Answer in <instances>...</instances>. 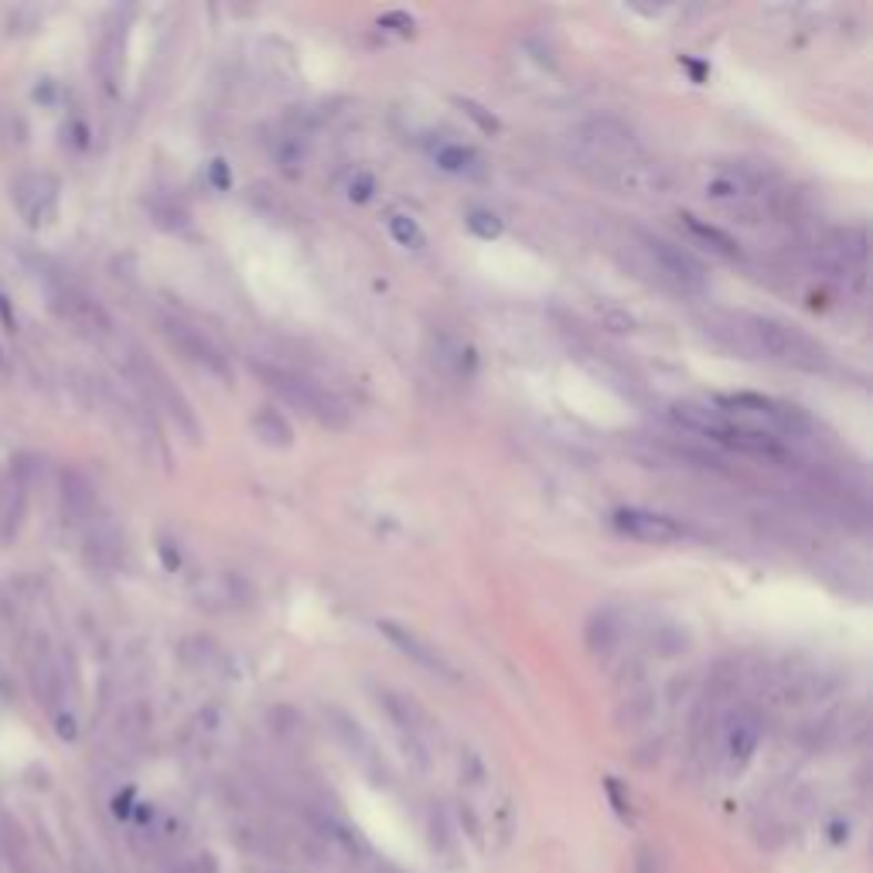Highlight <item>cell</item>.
Masks as SVG:
<instances>
[{
  "mask_svg": "<svg viewBox=\"0 0 873 873\" xmlns=\"http://www.w3.org/2000/svg\"><path fill=\"white\" fill-rule=\"evenodd\" d=\"M434 161L447 174H478L481 171V154L475 148L457 144V141H440L434 148Z\"/></svg>",
  "mask_w": 873,
  "mask_h": 873,
  "instance_id": "d6986e66",
  "label": "cell"
},
{
  "mask_svg": "<svg viewBox=\"0 0 873 873\" xmlns=\"http://www.w3.org/2000/svg\"><path fill=\"white\" fill-rule=\"evenodd\" d=\"M52 720H55V730H59V738H62V741H75V733H79V727H75V717H72L69 710L55 713Z\"/></svg>",
  "mask_w": 873,
  "mask_h": 873,
  "instance_id": "f1b7e54d",
  "label": "cell"
},
{
  "mask_svg": "<svg viewBox=\"0 0 873 873\" xmlns=\"http://www.w3.org/2000/svg\"><path fill=\"white\" fill-rule=\"evenodd\" d=\"M713 332L744 355L768 358L778 365H795V369H822L825 365V348L809 338L802 328L789 325L778 317H761V314H727L723 325H713Z\"/></svg>",
  "mask_w": 873,
  "mask_h": 873,
  "instance_id": "6da1fadb",
  "label": "cell"
},
{
  "mask_svg": "<svg viewBox=\"0 0 873 873\" xmlns=\"http://www.w3.org/2000/svg\"><path fill=\"white\" fill-rule=\"evenodd\" d=\"M328 720H332V730L338 733V741L345 744V751L373 774V781H386L389 778V771H386V764L379 761V754H376V748H373V741L365 738V730L352 720V717H345L342 710H328Z\"/></svg>",
  "mask_w": 873,
  "mask_h": 873,
  "instance_id": "4fadbf2b",
  "label": "cell"
},
{
  "mask_svg": "<svg viewBox=\"0 0 873 873\" xmlns=\"http://www.w3.org/2000/svg\"><path fill=\"white\" fill-rule=\"evenodd\" d=\"M761 744V720L754 713H733L727 720V730H723V754H727V764L733 771L748 768V761L754 758Z\"/></svg>",
  "mask_w": 873,
  "mask_h": 873,
  "instance_id": "2e32d148",
  "label": "cell"
},
{
  "mask_svg": "<svg viewBox=\"0 0 873 873\" xmlns=\"http://www.w3.org/2000/svg\"><path fill=\"white\" fill-rule=\"evenodd\" d=\"M730 427H738L744 434H754V437H768V440H778L781 437H795L799 430L809 427L805 413L799 406H789V403H778L771 396H758V393H738V396H720V399H710Z\"/></svg>",
  "mask_w": 873,
  "mask_h": 873,
  "instance_id": "3957f363",
  "label": "cell"
},
{
  "mask_svg": "<svg viewBox=\"0 0 873 873\" xmlns=\"http://www.w3.org/2000/svg\"><path fill=\"white\" fill-rule=\"evenodd\" d=\"M49 304L75 335H82L89 342L106 345L116 335L113 317L106 314V307L89 297L85 291H79L75 284H65V281L49 284Z\"/></svg>",
  "mask_w": 873,
  "mask_h": 873,
  "instance_id": "8992f818",
  "label": "cell"
},
{
  "mask_svg": "<svg viewBox=\"0 0 873 873\" xmlns=\"http://www.w3.org/2000/svg\"><path fill=\"white\" fill-rule=\"evenodd\" d=\"M59 509H62V519L75 529H85L100 516V501H97V488L89 481L82 471L75 468H65L62 478H59Z\"/></svg>",
  "mask_w": 873,
  "mask_h": 873,
  "instance_id": "7c38bea8",
  "label": "cell"
},
{
  "mask_svg": "<svg viewBox=\"0 0 873 873\" xmlns=\"http://www.w3.org/2000/svg\"><path fill=\"white\" fill-rule=\"evenodd\" d=\"M573 154L577 161L593 171V177H601L621 164H631L638 158H649V151L641 148V141L635 136V130L615 116H601V120H587L577 133H573Z\"/></svg>",
  "mask_w": 873,
  "mask_h": 873,
  "instance_id": "277c9868",
  "label": "cell"
},
{
  "mask_svg": "<svg viewBox=\"0 0 873 873\" xmlns=\"http://www.w3.org/2000/svg\"><path fill=\"white\" fill-rule=\"evenodd\" d=\"M389 236L399 246H406V250H424L427 246V233L420 229V222L413 215H406V212H393L389 215Z\"/></svg>",
  "mask_w": 873,
  "mask_h": 873,
  "instance_id": "603a6c76",
  "label": "cell"
},
{
  "mask_svg": "<svg viewBox=\"0 0 873 873\" xmlns=\"http://www.w3.org/2000/svg\"><path fill=\"white\" fill-rule=\"evenodd\" d=\"M243 601H246V587L229 573L205 577L199 583V605L209 611H229V608H240Z\"/></svg>",
  "mask_w": 873,
  "mask_h": 873,
  "instance_id": "e0dca14e",
  "label": "cell"
},
{
  "mask_svg": "<svg viewBox=\"0 0 873 873\" xmlns=\"http://www.w3.org/2000/svg\"><path fill=\"white\" fill-rule=\"evenodd\" d=\"M457 815H461V825H465V833L471 836V843L481 850V846H485V840H481V822H478L475 809H471L468 802H461V809H457Z\"/></svg>",
  "mask_w": 873,
  "mask_h": 873,
  "instance_id": "4316f807",
  "label": "cell"
},
{
  "mask_svg": "<svg viewBox=\"0 0 873 873\" xmlns=\"http://www.w3.org/2000/svg\"><path fill=\"white\" fill-rule=\"evenodd\" d=\"M59 199H62L59 177L49 171H24L11 185V202L24 219V225L31 229H49L59 219Z\"/></svg>",
  "mask_w": 873,
  "mask_h": 873,
  "instance_id": "52a82bcc",
  "label": "cell"
},
{
  "mask_svg": "<svg viewBox=\"0 0 873 873\" xmlns=\"http://www.w3.org/2000/svg\"><path fill=\"white\" fill-rule=\"evenodd\" d=\"M373 192H376V177H373L369 171H358V174L352 177V185H348V199L362 205V202L373 199Z\"/></svg>",
  "mask_w": 873,
  "mask_h": 873,
  "instance_id": "484cf974",
  "label": "cell"
},
{
  "mask_svg": "<svg viewBox=\"0 0 873 873\" xmlns=\"http://www.w3.org/2000/svg\"><path fill=\"white\" fill-rule=\"evenodd\" d=\"M608 792H611V799H615V809L621 812V815H631V802L621 795V789H618V781H608Z\"/></svg>",
  "mask_w": 873,
  "mask_h": 873,
  "instance_id": "1f68e13d",
  "label": "cell"
},
{
  "mask_svg": "<svg viewBox=\"0 0 873 873\" xmlns=\"http://www.w3.org/2000/svg\"><path fill=\"white\" fill-rule=\"evenodd\" d=\"M209 177H212V185L222 189V192H225L229 185H233V174H229V164H225V161H212Z\"/></svg>",
  "mask_w": 873,
  "mask_h": 873,
  "instance_id": "f546056e",
  "label": "cell"
},
{
  "mask_svg": "<svg viewBox=\"0 0 873 873\" xmlns=\"http://www.w3.org/2000/svg\"><path fill=\"white\" fill-rule=\"evenodd\" d=\"M161 335L168 338V345L181 355V358H189L192 365H199L202 373H209L212 379L219 383H233V365H229L225 352L195 325V321L189 317H177V314H164L161 321Z\"/></svg>",
  "mask_w": 873,
  "mask_h": 873,
  "instance_id": "5b68a950",
  "label": "cell"
},
{
  "mask_svg": "<svg viewBox=\"0 0 873 873\" xmlns=\"http://www.w3.org/2000/svg\"><path fill=\"white\" fill-rule=\"evenodd\" d=\"M641 246H646V253L652 256L656 270L679 291H703L707 287V270L689 250H682L662 236H641Z\"/></svg>",
  "mask_w": 873,
  "mask_h": 873,
  "instance_id": "8fae6325",
  "label": "cell"
},
{
  "mask_svg": "<svg viewBox=\"0 0 873 873\" xmlns=\"http://www.w3.org/2000/svg\"><path fill=\"white\" fill-rule=\"evenodd\" d=\"M764 189H761V177L758 171L738 164V168H717L707 181V195L713 202H727V205H738V202H751L758 199Z\"/></svg>",
  "mask_w": 873,
  "mask_h": 873,
  "instance_id": "5bb4252c",
  "label": "cell"
},
{
  "mask_svg": "<svg viewBox=\"0 0 873 873\" xmlns=\"http://www.w3.org/2000/svg\"><path fill=\"white\" fill-rule=\"evenodd\" d=\"M304 158H307V151H304V141H301L297 133L277 136V144H273V161H277V168H281L287 177H297V174L304 171Z\"/></svg>",
  "mask_w": 873,
  "mask_h": 873,
  "instance_id": "7402d4cb",
  "label": "cell"
},
{
  "mask_svg": "<svg viewBox=\"0 0 873 873\" xmlns=\"http://www.w3.org/2000/svg\"><path fill=\"white\" fill-rule=\"evenodd\" d=\"M256 376L263 379L266 389H273L294 409H301L304 417H311L317 427L345 430L352 424V413H348L345 399L338 393H332L325 383H317V379H311V376H304L297 369H284V365H263V362H256Z\"/></svg>",
  "mask_w": 873,
  "mask_h": 873,
  "instance_id": "7a4b0ae2",
  "label": "cell"
},
{
  "mask_svg": "<svg viewBox=\"0 0 873 873\" xmlns=\"http://www.w3.org/2000/svg\"><path fill=\"white\" fill-rule=\"evenodd\" d=\"M376 628H379V635L389 641L396 652H403L409 662H417L424 672H430V676H437L444 682H461V669H457L437 646H430L424 635H417V631L399 625V621H389V618L379 621Z\"/></svg>",
  "mask_w": 873,
  "mask_h": 873,
  "instance_id": "9c48e42d",
  "label": "cell"
},
{
  "mask_svg": "<svg viewBox=\"0 0 873 873\" xmlns=\"http://www.w3.org/2000/svg\"><path fill=\"white\" fill-rule=\"evenodd\" d=\"M635 873H662L659 853L649 850V846H641V850L635 853Z\"/></svg>",
  "mask_w": 873,
  "mask_h": 873,
  "instance_id": "83f0119b",
  "label": "cell"
},
{
  "mask_svg": "<svg viewBox=\"0 0 873 873\" xmlns=\"http://www.w3.org/2000/svg\"><path fill=\"white\" fill-rule=\"evenodd\" d=\"M611 526L635 539V542H649V546H672L689 536V526L676 516L652 512V509H618L611 516Z\"/></svg>",
  "mask_w": 873,
  "mask_h": 873,
  "instance_id": "30bf717a",
  "label": "cell"
},
{
  "mask_svg": "<svg viewBox=\"0 0 873 873\" xmlns=\"http://www.w3.org/2000/svg\"><path fill=\"white\" fill-rule=\"evenodd\" d=\"M465 225L471 229V233L478 236V240H498L501 236V219L495 215V212H488V209H471L468 212V219H465Z\"/></svg>",
  "mask_w": 873,
  "mask_h": 873,
  "instance_id": "cb8c5ba5",
  "label": "cell"
},
{
  "mask_svg": "<svg viewBox=\"0 0 873 873\" xmlns=\"http://www.w3.org/2000/svg\"><path fill=\"white\" fill-rule=\"evenodd\" d=\"M321 836H325L328 846H335V850H342V853H348V856H365V853H369L365 840L352 830V825H345V822H338V819H325V822H321Z\"/></svg>",
  "mask_w": 873,
  "mask_h": 873,
  "instance_id": "44dd1931",
  "label": "cell"
},
{
  "mask_svg": "<svg viewBox=\"0 0 873 873\" xmlns=\"http://www.w3.org/2000/svg\"><path fill=\"white\" fill-rule=\"evenodd\" d=\"M126 21L123 18H110L100 38V55H97V69L103 79L106 93H120V79H123V65H126Z\"/></svg>",
  "mask_w": 873,
  "mask_h": 873,
  "instance_id": "9a60e30c",
  "label": "cell"
},
{
  "mask_svg": "<svg viewBox=\"0 0 873 873\" xmlns=\"http://www.w3.org/2000/svg\"><path fill=\"white\" fill-rule=\"evenodd\" d=\"M253 434H256L266 447H277V450L294 447V427L287 424V417H284L277 406H260V409H256Z\"/></svg>",
  "mask_w": 873,
  "mask_h": 873,
  "instance_id": "ac0fdd59",
  "label": "cell"
},
{
  "mask_svg": "<svg viewBox=\"0 0 873 873\" xmlns=\"http://www.w3.org/2000/svg\"><path fill=\"white\" fill-rule=\"evenodd\" d=\"M24 666H28V682H31L34 700L49 710L52 717L62 713L69 682H65V669H62V662H59V656L52 649V641L44 635H38L28 646V652H24Z\"/></svg>",
  "mask_w": 873,
  "mask_h": 873,
  "instance_id": "ba28073f",
  "label": "cell"
},
{
  "mask_svg": "<svg viewBox=\"0 0 873 873\" xmlns=\"http://www.w3.org/2000/svg\"><path fill=\"white\" fill-rule=\"evenodd\" d=\"M682 225L689 229V236H697L700 243H707L713 253H720V256H741L738 240H733L730 233H723V229H717V225H710V222H703V219H697V215H682Z\"/></svg>",
  "mask_w": 873,
  "mask_h": 873,
  "instance_id": "ffe728a7",
  "label": "cell"
},
{
  "mask_svg": "<svg viewBox=\"0 0 873 873\" xmlns=\"http://www.w3.org/2000/svg\"><path fill=\"white\" fill-rule=\"evenodd\" d=\"M461 106H465V113H468V116H475V120H478L485 130H498V120H495V116H485L478 103H471V100H461Z\"/></svg>",
  "mask_w": 873,
  "mask_h": 873,
  "instance_id": "4dcf8cb0",
  "label": "cell"
},
{
  "mask_svg": "<svg viewBox=\"0 0 873 873\" xmlns=\"http://www.w3.org/2000/svg\"><path fill=\"white\" fill-rule=\"evenodd\" d=\"M430 843H434L437 853L454 856V836H450V825H447L444 815H434V819H430Z\"/></svg>",
  "mask_w": 873,
  "mask_h": 873,
  "instance_id": "d4e9b609",
  "label": "cell"
}]
</instances>
